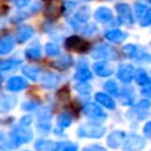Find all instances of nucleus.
I'll list each match as a JSON object with an SVG mask.
<instances>
[{"instance_id":"f257e3e1","label":"nucleus","mask_w":151,"mask_h":151,"mask_svg":"<svg viewBox=\"0 0 151 151\" xmlns=\"http://www.w3.org/2000/svg\"><path fill=\"white\" fill-rule=\"evenodd\" d=\"M32 137H33V133H32L31 129L27 127V125L20 124L11 131V142L14 147H17L21 144L28 143L32 139Z\"/></svg>"},{"instance_id":"f03ea898","label":"nucleus","mask_w":151,"mask_h":151,"mask_svg":"<svg viewBox=\"0 0 151 151\" xmlns=\"http://www.w3.org/2000/svg\"><path fill=\"white\" fill-rule=\"evenodd\" d=\"M105 133V127L93 124V123H87L81 125L78 129V136L83 138H101Z\"/></svg>"},{"instance_id":"7ed1b4c3","label":"nucleus","mask_w":151,"mask_h":151,"mask_svg":"<svg viewBox=\"0 0 151 151\" xmlns=\"http://www.w3.org/2000/svg\"><path fill=\"white\" fill-rule=\"evenodd\" d=\"M65 47L70 51H77L79 53H84L90 48V44L77 35H72V37H68L66 39Z\"/></svg>"},{"instance_id":"20e7f679","label":"nucleus","mask_w":151,"mask_h":151,"mask_svg":"<svg viewBox=\"0 0 151 151\" xmlns=\"http://www.w3.org/2000/svg\"><path fill=\"white\" fill-rule=\"evenodd\" d=\"M145 146V140L140 136H130L123 145V151H140Z\"/></svg>"},{"instance_id":"39448f33","label":"nucleus","mask_w":151,"mask_h":151,"mask_svg":"<svg viewBox=\"0 0 151 151\" xmlns=\"http://www.w3.org/2000/svg\"><path fill=\"white\" fill-rule=\"evenodd\" d=\"M83 111L87 117H91L94 119H105L106 118V113L104 112V110L94 103L85 104V106L83 107Z\"/></svg>"},{"instance_id":"423d86ee","label":"nucleus","mask_w":151,"mask_h":151,"mask_svg":"<svg viewBox=\"0 0 151 151\" xmlns=\"http://www.w3.org/2000/svg\"><path fill=\"white\" fill-rule=\"evenodd\" d=\"M117 76H118L120 81L127 84V83H130L132 80V78L134 76V68H133V66L131 64H122L118 67Z\"/></svg>"},{"instance_id":"0eeeda50","label":"nucleus","mask_w":151,"mask_h":151,"mask_svg":"<svg viewBox=\"0 0 151 151\" xmlns=\"http://www.w3.org/2000/svg\"><path fill=\"white\" fill-rule=\"evenodd\" d=\"M116 9L120 17L122 22L124 24H132L133 22V17H132V11L130 8V6L127 4H118L116 5Z\"/></svg>"},{"instance_id":"6e6552de","label":"nucleus","mask_w":151,"mask_h":151,"mask_svg":"<svg viewBox=\"0 0 151 151\" xmlns=\"http://www.w3.org/2000/svg\"><path fill=\"white\" fill-rule=\"evenodd\" d=\"M27 86H28L27 80H25L22 77H19V76L12 77V78H9L8 81H7V88H8L9 91H12V92L22 91V90H25Z\"/></svg>"},{"instance_id":"1a4fd4ad","label":"nucleus","mask_w":151,"mask_h":151,"mask_svg":"<svg viewBox=\"0 0 151 151\" xmlns=\"http://www.w3.org/2000/svg\"><path fill=\"white\" fill-rule=\"evenodd\" d=\"M125 138V133L123 131H119V130H116L113 132H111L107 137V145L112 149H118L119 146H122V143Z\"/></svg>"},{"instance_id":"9d476101","label":"nucleus","mask_w":151,"mask_h":151,"mask_svg":"<svg viewBox=\"0 0 151 151\" xmlns=\"http://www.w3.org/2000/svg\"><path fill=\"white\" fill-rule=\"evenodd\" d=\"M15 46V40L12 35H4L0 38V55L8 54L13 51Z\"/></svg>"},{"instance_id":"9b49d317","label":"nucleus","mask_w":151,"mask_h":151,"mask_svg":"<svg viewBox=\"0 0 151 151\" xmlns=\"http://www.w3.org/2000/svg\"><path fill=\"white\" fill-rule=\"evenodd\" d=\"M59 143L53 140H46V139H38L34 144V147L37 151H58L59 150Z\"/></svg>"},{"instance_id":"f8f14e48","label":"nucleus","mask_w":151,"mask_h":151,"mask_svg":"<svg viewBox=\"0 0 151 151\" xmlns=\"http://www.w3.org/2000/svg\"><path fill=\"white\" fill-rule=\"evenodd\" d=\"M92 72L90 71V68L87 67L86 63H79L78 64V68L77 72L74 74V78L79 81H87L90 79H92Z\"/></svg>"},{"instance_id":"ddd939ff","label":"nucleus","mask_w":151,"mask_h":151,"mask_svg":"<svg viewBox=\"0 0 151 151\" xmlns=\"http://www.w3.org/2000/svg\"><path fill=\"white\" fill-rule=\"evenodd\" d=\"M93 70L99 77H109L112 74L113 70L107 61H97L93 64Z\"/></svg>"},{"instance_id":"4468645a","label":"nucleus","mask_w":151,"mask_h":151,"mask_svg":"<svg viewBox=\"0 0 151 151\" xmlns=\"http://www.w3.org/2000/svg\"><path fill=\"white\" fill-rule=\"evenodd\" d=\"M17 104V99L14 97L7 94H0V112L5 113L11 111Z\"/></svg>"},{"instance_id":"2eb2a0df","label":"nucleus","mask_w":151,"mask_h":151,"mask_svg":"<svg viewBox=\"0 0 151 151\" xmlns=\"http://www.w3.org/2000/svg\"><path fill=\"white\" fill-rule=\"evenodd\" d=\"M41 85L46 88H53L57 86V84L59 83V77L55 73L52 72H45L41 76Z\"/></svg>"},{"instance_id":"dca6fc26","label":"nucleus","mask_w":151,"mask_h":151,"mask_svg":"<svg viewBox=\"0 0 151 151\" xmlns=\"http://www.w3.org/2000/svg\"><path fill=\"white\" fill-rule=\"evenodd\" d=\"M113 18V14H112V11L107 7H99L96 9L94 12V19L97 21H100V22H109L111 21Z\"/></svg>"},{"instance_id":"f3484780","label":"nucleus","mask_w":151,"mask_h":151,"mask_svg":"<svg viewBox=\"0 0 151 151\" xmlns=\"http://www.w3.org/2000/svg\"><path fill=\"white\" fill-rule=\"evenodd\" d=\"M33 34H34L33 27H31L28 25H24V26L19 27L17 31V40H18V42L22 44L26 40H28Z\"/></svg>"},{"instance_id":"a211bd4d","label":"nucleus","mask_w":151,"mask_h":151,"mask_svg":"<svg viewBox=\"0 0 151 151\" xmlns=\"http://www.w3.org/2000/svg\"><path fill=\"white\" fill-rule=\"evenodd\" d=\"M94 98H96V100H97L101 106H104V107H106V109H109V110H113L114 106H116L113 99H112L109 94H106V93H104V92H98V93H96V97H94Z\"/></svg>"},{"instance_id":"6ab92c4d","label":"nucleus","mask_w":151,"mask_h":151,"mask_svg":"<svg viewBox=\"0 0 151 151\" xmlns=\"http://www.w3.org/2000/svg\"><path fill=\"white\" fill-rule=\"evenodd\" d=\"M112 55V50L107 45H99L93 50L92 57L96 59H107Z\"/></svg>"},{"instance_id":"aec40b11","label":"nucleus","mask_w":151,"mask_h":151,"mask_svg":"<svg viewBox=\"0 0 151 151\" xmlns=\"http://www.w3.org/2000/svg\"><path fill=\"white\" fill-rule=\"evenodd\" d=\"M105 38L109 40V41H112V42H120L123 41L125 38H126V34L119 29H111V31H107L105 32Z\"/></svg>"},{"instance_id":"412c9836","label":"nucleus","mask_w":151,"mask_h":151,"mask_svg":"<svg viewBox=\"0 0 151 151\" xmlns=\"http://www.w3.org/2000/svg\"><path fill=\"white\" fill-rule=\"evenodd\" d=\"M72 64H73L72 57H71V55H64V57H61L60 59L55 60V61L52 64V66L55 67V68H58V70H61V71H63V70L68 68Z\"/></svg>"},{"instance_id":"4be33fe9","label":"nucleus","mask_w":151,"mask_h":151,"mask_svg":"<svg viewBox=\"0 0 151 151\" xmlns=\"http://www.w3.org/2000/svg\"><path fill=\"white\" fill-rule=\"evenodd\" d=\"M22 73L31 80H37L38 79V76H39V67L37 66H33V65H26L22 67Z\"/></svg>"},{"instance_id":"5701e85b","label":"nucleus","mask_w":151,"mask_h":151,"mask_svg":"<svg viewBox=\"0 0 151 151\" xmlns=\"http://www.w3.org/2000/svg\"><path fill=\"white\" fill-rule=\"evenodd\" d=\"M72 123V116L68 113V112H64V113H60L57 118V124L60 129H65V127H68Z\"/></svg>"},{"instance_id":"b1692460","label":"nucleus","mask_w":151,"mask_h":151,"mask_svg":"<svg viewBox=\"0 0 151 151\" xmlns=\"http://www.w3.org/2000/svg\"><path fill=\"white\" fill-rule=\"evenodd\" d=\"M90 15H91L90 8H88L87 6H83V7H80V8L77 11L74 18H76V20L79 21V22H85V21L88 20Z\"/></svg>"},{"instance_id":"393cba45","label":"nucleus","mask_w":151,"mask_h":151,"mask_svg":"<svg viewBox=\"0 0 151 151\" xmlns=\"http://www.w3.org/2000/svg\"><path fill=\"white\" fill-rule=\"evenodd\" d=\"M134 79H136V83L138 85H140V86H145V85H147L151 81L149 76H147V73L144 70H142V68L137 70V72L134 74Z\"/></svg>"},{"instance_id":"a878e982","label":"nucleus","mask_w":151,"mask_h":151,"mask_svg":"<svg viewBox=\"0 0 151 151\" xmlns=\"http://www.w3.org/2000/svg\"><path fill=\"white\" fill-rule=\"evenodd\" d=\"M21 61L18 59H8V60H0V71H8L13 67H17Z\"/></svg>"},{"instance_id":"bb28decb","label":"nucleus","mask_w":151,"mask_h":151,"mask_svg":"<svg viewBox=\"0 0 151 151\" xmlns=\"http://www.w3.org/2000/svg\"><path fill=\"white\" fill-rule=\"evenodd\" d=\"M25 54H26V57L28 59H39L41 57V50H40V47L38 45H34V46L28 47L26 50Z\"/></svg>"},{"instance_id":"cd10ccee","label":"nucleus","mask_w":151,"mask_h":151,"mask_svg":"<svg viewBox=\"0 0 151 151\" xmlns=\"http://www.w3.org/2000/svg\"><path fill=\"white\" fill-rule=\"evenodd\" d=\"M123 52H124V54H125L127 58H136L137 54H138L137 46H136V45H132V44H126V45H124Z\"/></svg>"},{"instance_id":"c85d7f7f","label":"nucleus","mask_w":151,"mask_h":151,"mask_svg":"<svg viewBox=\"0 0 151 151\" xmlns=\"http://www.w3.org/2000/svg\"><path fill=\"white\" fill-rule=\"evenodd\" d=\"M104 88L112 96H118L119 94V87L117 85V83L114 80H109L105 83L104 85Z\"/></svg>"},{"instance_id":"c756f323","label":"nucleus","mask_w":151,"mask_h":151,"mask_svg":"<svg viewBox=\"0 0 151 151\" xmlns=\"http://www.w3.org/2000/svg\"><path fill=\"white\" fill-rule=\"evenodd\" d=\"M45 51H46V54L50 55V57H55V55H59V53H60L59 46H58L57 44H54V42H48V44H46Z\"/></svg>"},{"instance_id":"7c9ffc66","label":"nucleus","mask_w":151,"mask_h":151,"mask_svg":"<svg viewBox=\"0 0 151 151\" xmlns=\"http://www.w3.org/2000/svg\"><path fill=\"white\" fill-rule=\"evenodd\" d=\"M12 147H14V146H13V144H12V142H11V138H9V139L6 138V136H5L2 132H0V150L8 151V150H11Z\"/></svg>"},{"instance_id":"2f4dec72","label":"nucleus","mask_w":151,"mask_h":151,"mask_svg":"<svg viewBox=\"0 0 151 151\" xmlns=\"http://www.w3.org/2000/svg\"><path fill=\"white\" fill-rule=\"evenodd\" d=\"M147 11H149V7H147L144 2H136V4H134V13H136V15H137L139 19H142V17H143Z\"/></svg>"},{"instance_id":"473e14b6","label":"nucleus","mask_w":151,"mask_h":151,"mask_svg":"<svg viewBox=\"0 0 151 151\" xmlns=\"http://www.w3.org/2000/svg\"><path fill=\"white\" fill-rule=\"evenodd\" d=\"M76 90H77V92H79L80 94H90L91 93V90H92V87L88 85V84H86V81H80L79 84H77L76 85Z\"/></svg>"},{"instance_id":"72a5a7b5","label":"nucleus","mask_w":151,"mask_h":151,"mask_svg":"<svg viewBox=\"0 0 151 151\" xmlns=\"http://www.w3.org/2000/svg\"><path fill=\"white\" fill-rule=\"evenodd\" d=\"M120 103L123 105H131L133 103V96L131 94L130 91H127V90L123 91V96L120 98Z\"/></svg>"},{"instance_id":"f704fd0d","label":"nucleus","mask_w":151,"mask_h":151,"mask_svg":"<svg viewBox=\"0 0 151 151\" xmlns=\"http://www.w3.org/2000/svg\"><path fill=\"white\" fill-rule=\"evenodd\" d=\"M149 25H151V8H149V11L142 17V19H140V26H143V27H146V26H149Z\"/></svg>"},{"instance_id":"c9c22d12","label":"nucleus","mask_w":151,"mask_h":151,"mask_svg":"<svg viewBox=\"0 0 151 151\" xmlns=\"http://www.w3.org/2000/svg\"><path fill=\"white\" fill-rule=\"evenodd\" d=\"M83 32H84V34H86V35H92V34H96L97 27H96L94 25H87V26L83 29Z\"/></svg>"},{"instance_id":"e433bc0d","label":"nucleus","mask_w":151,"mask_h":151,"mask_svg":"<svg viewBox=\"0 0 151 151\" xmlns=\"http://www.w3.org/2000/svg\"><path fill=\"white\" fill-rule=\"evenodd\" d=\"M140 93L144 96V97H147V98H151V81L145 85L142 90H140Z\"/></svg>"},{"instance_id":"4c0bfd02","label":"nucleus","mask_w":151,"mask_h":151,"mask_svg":"<svg viewBox=\"0 0 151 151\" xmlns=\"http://www.w3.org/2000/svg\"><path fill=\"white\" fill-rule=\"evenodd\" d=\"M150 105H151V103H150V100H149V99H143V100H140V101H139V104H138V109L146 110V109H149V107H150Z\"/></svg>"},{"instance_id":"58836bf2","label":"nucleus","mask_w":151,"mask_h":151,"mask_svg":"<svg viewBox=\"0 0 151 151\" xmlns=\"http://www.w3.org/2000/svg\"><path fill=\"white\" fill-rule=\"evenodd\" d=\"M83 151H106L104 147H101L100 145H91L88 147H85Z\"/></svg>"},{"instance_id":"ea45409f","label":"nucleus","mask_w":151,"mask_h":151,"mask_svg":"<svg viewBox=\"0 0 151 151\" xmlns=\"http://www.w3.org/2000/svg\"><path fill=\"white\" fill-rule=\"evenodd\" d=\"M31 0H13V2H14V5L17 6V7H25L26 5H28V2H29Z\"/></svg>"},{"instance_id":"a19ab883","label":"nucleus","mask_w":151,"mask_h":151,"mask_svg":"<svg viewBox=\"0 0 151 151\" xmlns=\"http://www.w3.org/2000/svg\"><path fill=\"white\" fill-rule=\"evenodd\" d=\"M61 151H78V147H77V145L67 144V145H65V146L61 149Z\"/></svg>"},{"instance_id":"79ce46f5","label":"nucleus","mask_w":151,"mask_h":151,"mask_svg":"<svg viewBox=\"0 0 151 151\" xmlns=\"http://www.w3.org/2000/svg\"><path fill=\"white\" fill-rule=\"evenodd\" d=\"M144 134L146 136V137H150L151 138V122H149L145 126H144Z\"/></svg>"},{"instance_id":"37998d69","label":"nucleus","mask_w":151,"mask_h":151,"mask_svg":"<svg viewBox=\"0 0 151 151\" xmlns=\"http://www.w3.org/2000/svg\"><path fill=\"white\" fill-rule=\"evenodd\" d=\"M35 106H37V104H33V103H24L22 104L24 110H34Z\"/></svg>"},{"instance_id":"c03bdc74","label":"nucleus","mask_w":151,"mask_h":151,"mask_svg":"<svg viewBox=\"0 0 151 151\" xmlns=\"http://www.w3.org/2000/svg\"><path fill=\"white\" fill-rule=\"evenodd\" d=\"M31 122H32V118H31L29 116H26V117H22V119L20 120V124H22V125H28Z\"/></svg>"}]
</instances>
